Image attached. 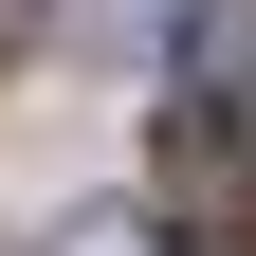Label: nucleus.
Masks as SVG:
<instances>
[{"instance_id": "nucleus-1", "label": "nucleus", "mask_w": 256, "mask_h": 256, "mask_svg": "<svg viewBox=\"0 0 256 256\" xmlns=\"http://www.w3.org/2000/svg\"><path fill=\"white\" fill-rule=\"evenodd\" d=\"M183 128H256V0L183 18Z\"/></svg>"}, {"instance_id": "nucleus-2", "label": "nucleus", "mask_w": 256, "mask_h": 256, "mask_svg": "<svg viewBox=\"0 0 256 256\" xmlns=\"http://www.w3.org/2000/svg\"><path fill=\"white\" fill-rule=\"evenodd\" d=\"M74 256H165V238H146V220H92V238H74Z\"/></svg>"}, {"instance_id": "nucleus-3", "label": "nucleus", "mask_w": 256, "mask_h": 256, "mask_svg": "<svg viewBox=\"0 0 256 256\" xmlns=\"http://www.w3.org/2000/svg\"><path fill=\"white\" fill-rule=\"evenodd\" d=\"M18 37H37V0H0V55H18Z\"/></svg>"}]
</instances>
